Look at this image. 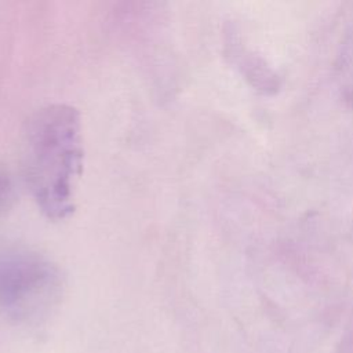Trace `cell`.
I'll use <instances>...</instances> for the list:
<instances>
[{"label":"cell","instance_id":"obj_2","mask_svg":"<svg viewBox=\"0 0 353 353\" xmlns=\"http://www.w3.org/2000/svg\"><path fill=\"white\" fill-rule=\"evenodd\" d=\"M63 277L46 255L17 250L0 256V310L11 320L36 324L61 301Z\"/></svg>","mask_w":353,"mask_h":353},{"label":"cell","instance_id":"obj_3","mask_svg":"<svg viewBox=\"0 0 353 353\" xmlns=\"http://www.w3.org/2000/svg\"><path fill=\"white\" fill-rule=\"evenodd\" d=\"M8 192H10V183H8V179L6 175L0 174V210L3 208L4 205V201L8 196Z\"/></svg>","mask_w":353,"mask_h":353},{"label":"cell","instance_id":"obj_1","mask_svg":"<svg viewBox=\"0 0 353 353\" xmlns=\"http://www.w3.org/2000/svg\"><path fill=\"white\" fill-rule=\"evenodd\" d=\"M23 172L41 214L51 221L74 211L76 185L83 171L80 113L66 103L36 110L23 132Z\"/></svg>","mask_w":353,"mask_h":353}]
</instances>
